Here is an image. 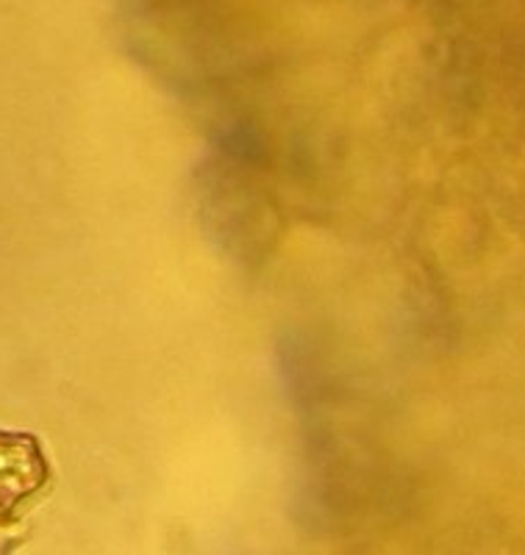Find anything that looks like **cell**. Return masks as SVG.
<instances>
[{
  "label": "cell",
  "instance_id": "obj_1",
  "mask_svg": "<svg viewBox=\"0 0 525 555\" xmlns=\"http://www.w3.org/2000/svg\"><path fill=\"white\" fill-rule=\"evenodd\" d=\"M51 464L34 434L0 430V525H20L23 514L51 489Z\"/></svg>",
  "mask_w": 525,
  "mask_h": 555
},
{
  "label": "cell",
  "instance_id": "obj_2",
  "mask_svg": "<svg viewBox=\"0 0 525 555\" xmlns=\"http://www.w3.org/2000/svg\"><path fill=\"white\" fill-rule=\"evenodd\" d=\"M26 542V533H20L17 525H0V555H12Z\"/></svg>",
  "mask_w": 525,
  "mask_h": 555
}]
</instances>
